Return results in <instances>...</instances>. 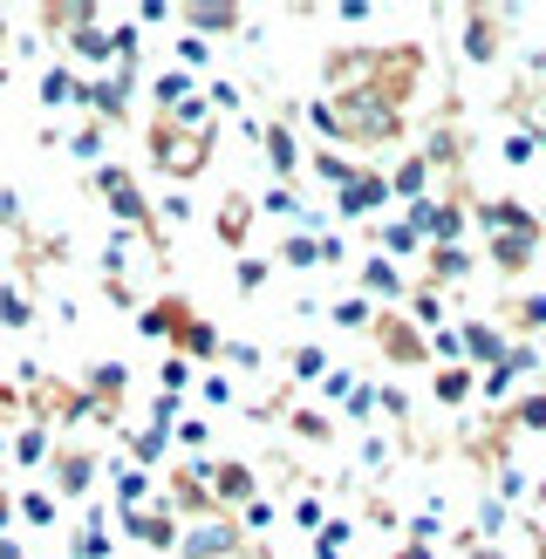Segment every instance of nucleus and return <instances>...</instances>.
<instances>
[{"label":"nucleus","mask_w":546,"mask_h":559,"mask_svg":"<svg viewBox=\"0 0 546 559\" xmlns=\"http://www.w3.org/2000/svg\"><path fill=\"white\" fill-rule=\"evenodd\" d=\"M144 144H151V164L171 185H191V178H205L212 171V151H218V123L212 130H178L171 117H157L151 109V123H144Z\"/></svg>","instance_id":"nucleus-1"},{"label":"nucleus","mask_w":546,"mask_h":559,"mask_svg":"<svg viewBox=\"0 0 546 559\" xmlns=\"http://www.w3.org/2000/svg\"><path fill=\"white\" fill-rule=\"evenodd\" d=\"M90 191H103V199H109V212H117V233H144V239H151V253L164 260L157 205L144 199V185H136V171H130V164H117V157H103V164H90Z\"/></svg>","instance_id":"nucleus-2"},{"label":"nucleus","mask_w":546,"mask_h":559,"mask_svg":"<svg viewBox=\"0 0 546 559\" xmlns=\"http://www.w3.org/2000/svg\"><path fill=\"white\" fill-rule=\"evenodd\" d=\"M48 491L62 498V506H90V491L103 478V464H96V443H82V437H62L55 443V457H48Z\"/></svg>","instance_id":"nucleus-3"},{"label":"nucleus","mask_w":546,"mask_h":559,"mask_svg":"<svg viewBox=\"0 0 546 559\" xmlns=\"http://www.w3.org/2000/svg\"><path fill=\"white\" fill-rule=\"evenodd\" d=\"M294 117H300V109H281V117H239L246 136H260L273 185H294L300 171H308V151H300V136H294Z\"/></svg>","instance_id":"nucleus-4"},{"label":"nucleus","mask_w":546,"mask_h":559,"mask_svg":"<svg viewBox=\"0 0 546 559\" xmlns=\"http://www.w3.org/2000/svg\"><path fill=\"white\" fill-rule=\"evenodd\" d=\"M369 342L382 348V361H390V369H430V334H424L417 321H403V314H390V307H382V314H376V328H369Z\"/></svg>","instance_id":"nucleus-5"},{"label":"nucleus","mask_w":546,"mask_h":559,"mask_svg":"<svg viewBox=\"0 0 546 559\" xmlns=\"http://www.w3.org/2000/svg\"><path fill=\"white\" fill-rule=\"evenodd\" d=\"M376 212H396V199H390V171H376V164L363 157V171H355L342 191H335V218H376Z\"/></svg>","instance_id":"nucleus-6"},{"label":"nucleus","mask_w":546,"mask_h":559,"mask_svg":"<svg viewBox=\"0 0 546 559\" xmlns=\"http://www.w3.org/2000/svg\"><path fill=\"white\" fill-rule=\"evenodd\" d=\"M472 226L485 239H499V233H519V239H546V218L526 205V199H478L472 205Z\"/></svg>","instance_id":"nucleus-7"},{"label":"nucleus","mask_w":546,"mask_h":559,"mask_svg":"<svg viewBox=\"0 0 546 559\" xmlns=\"http://www.w3.org/2000/svg\"><path fill=\"white\" fill-rule=\"evenodd\" d=\"M178 559H246V533L233 519H199V525H185Z\"/></svg>","instance_id":"nucleus-8"},{"label":"nucleus","mask_w":546,"mask_h":559,"mask_svg":"<svg viewBox=\"0 0 546 559\" xmlns=\"http://www.w3.org/2000/svg\"><path fill=\"white\" fill-rule=\"evenodd\" d=\"M117 525H123V533H130L136 546H151V552H178V539H185V519H178L171 506H164V498H151L144 512H123Z\"/></svg>","instance_id":"nucleus-9"},{"label":"nucleus","mask_w":546,"mask_h":559,"mask_svg":"<svg viewBox=\"0 0 546 559\" xmlns=\"http://www.w3.org/2000/svg\"><path fill=\"white\" fill-rule=\"evenodd\" d=\"M512 348V334L499 321H458V355H464V369H499Z\"/></svg>","instance_id":"nucleus-10"},{"label":"nucleus","mask_w":546,"mask_h":559,"mask_svg":"<svg viewBox=\"0 0 546 559\" xmlns=\"http://www.w3.org/2000/svg\"><path fill=\"white\" fill-rule=\"evenodd\" d=\"M506 27H512V14H499V8H472L464 14V62H499V48H506Z\"/></svg>","instance_id":"nucleus-11"},{"label":"nucleus","mask_w":546,"mask_h":559,"mask_svg":"<svg viewBox=\"0 0 546 559\" xmlns=\"http://www.w3.org/2000/svg\"><path fill=\"white\" fill-rule=\"evenodd\" d=\"M199 314V307H191L185 294H157V300H136V334H144V342H171V334Z\"/></svg>","instance_id":"nucleus-12"},{"label":"nucleus","mask_w":546,"mask_h":559,"mask_svg":"<svg viewBox=\"0 0 546 559\" xmlns=\"http://www.w3.org/2000/svg\"><path fill=\"white\" fill-rule=\"evenodd\" d=\"M424 287H437V294H451V287H464L472 280V246H424Z\"/></svg>","instance_id":"nucleus-13"},{"label":"nucleus","mask_w":546,"mask_h":559,"mask_svg":"<svg viewBox=\"0 0 546 559\" xmlns=\"http://www.w3.org/2000/svg\"><path fill=\"white\" fill-rule=\"evenodd\" d=\"M109 552H117V539H109V506L90 498V512L69 525V559H109Z\"/></svg>","instance_id":"nucleus-14"},{"label":"nucleus","mask_w":546,"mask_h":559,"mask_svg":"<svg viewBox=\"0 0 546 559\" xmlns=\"http://www.w3.org/2000/svg\"><path fill=\"white\" fill-rule=\"evenodd\" d=\"M253 498H260V471L253 464H233V457L212 464V506H239L246 512Z\"/></svg>","instance_id":"nucleus-15"},{"label":"nucleus","mask_w":546,"mask_h":559,"mask_svg":"<svg viewBox=\"0 0 546 559\" xmlns=\"http://www.w3.org/2000/svg\"><path fill=\"white\" fill-rule=\"evenodd\" d=\"M369 246H376L382 260H396V266H403V260H417V253H424V233L410 226L403 212H390L382 226H369Z\"/></svg>","instance_id":"nucleus-16"},{"label":"nucleus","mask_w":546,"mask_h":559,"mask_svg":"<svg viewBox=\"0 0 546 559\" xmlns=\"http://www.w3.org/2000/svg\"><path fill=\"white\" fill-rule=\"evenodd\" d=\"M499 430H512V437H546V382L519 389V396L506 403V416H499Z\"/></svg>","instance_id":"nucleus-17"},{"label":"nucleus","mask_w":546,"mask_h":559,"mask_svg":"<svg viewBox=\"0 0 546 559\" xmlns=\"http://www.w3.org/2000/svg\"><path fill=\"white\" fill-rule=\"evenodd\" d=\"M151 498H157V478H151V471H136V464H117V471H109V506H117V519H123V512H144Z\"/></svg>","instance_id":"nucleus-18"},{"label":"nucleus","mask_w":546,"mask_h":559,"mask_svg":"<svg viewBox=\"0 0 546 559\" xmlns=\"http://www.w3.org/2000/svg\"><path fill=\"white\" fill-rule=\"evenodd\" d=\"M485 260H491V273H506V280H519V273H533V260H539V239H519V233H499V239H485Z\"/></svg>","instance_id":"nucleus-19"},{"label":"nucleus","mask_w":546,"mask_h":559,"mask_svg":"<svg viewBox=\"0 0 546 559\" xmlns=\"http://www.w3.org/2000/svg\"><path fill=\"white\" fill-rule=\"evenodd\" d=\"M171 355H185V361H218V355H226V334H218L205 314H191V321L171 334Z\"/></svg>","instance_id":"nucleus-20"},{"label":"nucleus","mask_w":546,"mask_h":559,"mask_svg":"<svg viewBox=\"0 0 546 559\" xmlns=\"http://www.w3.org/2000/svg\"><path fill=\"white\" fill-rule=\"evenodd\" d=\"M430 396L444 409H472L478 403V369H464V361H451V369H430Z\"/></svg>","instance_id":"nucleus-21"},{"label":"nucleus","mask_w":546,"mask_h":559,"mask_svg":"<svg viewBox=\"0 0 546 559\" xmlns=\"http://www.w3.org/2000/svg\"><path fill=\"white\" fill-rule=\"evenodd\" d=\"M403 294H410V273H403L396 260L369 253V260H363V300H376V307H382V300H403Z\"/></svg>","instance_id":"nucleus-22"},{"label":"nucleus","mask_w":546,"mask_h":559,"mask_svg":"<svg viewBox=\"0 0 546 559\" xmlns=\"http://www.w3.org/2000/svg\"><path fill=\"white\" fill-rule=\"evenodd\" d=\"M403 321H417L424 334H437V328H451V307H444V294H437V287L410 280V294H403Z\"/></svg>","instance_id":"nucleus-23"},{"label":"nucleus","mask_w":546,"mask_h":559,"mask_svg":"<svg viewBox=\"0 0 546 559\" xmlns=\"http://www.w3.org/2000/svg\"><path fill=\"white\" fill-rule=\"evenodd\" d=\"M14 519L35 525V533H55V525H62V498L48 485H27V491H14Z\"/></svg>","instance_id":"nucleus-24"},{"label":"nucleus","mask_w":546,"mask_h":559,"mask_svg":"<svg viewBox=\"0 0 546 559\" xmlns=\"http://www.w3.org/2000/svg\"><path fill=\"white\" fill-rule=\"evenodd\" d=\"M178 21H185V35H199V41H212V35H246V14L239 8H178Z\"/></svg>","instance_id":"nucleus-25"},{"label":"nucleus","mask_w":546,"mask_h":559,"mask_svg":"<svg viewBox=\"0 0 546 559\" xmlns=\"http://www.w3.org/2000/svg\"><path fill=\"white\" fill-rule=\"evenodd\" d=\"M8 451H14V464H27V471H48V457H55V430L27 416V424L8 437Z\"/></svg>","instance_id":"nucleus-26"},{"label":"nucleus","mask_w":546,"mask_h":559,"mask_svg":"<svg viewBox=\"0 0 546 559\" xmlns=\"http://www.w3.org/2000/svg\"><path fill=\"white\" fill-rule=\"evenodd\" d=\"M123 451H130V464H136V471H151V478H157V464L171 457V430H157V424L123 430Z\"/></svg>","instance_id":"nucleus-27"},{"label":"nucleus","mask_w":546,"mask_h":559,"mask_svg":"<svg viewBox=\"0 0 546 559\" xmlns=\"http://www.w3.org/2000/svg\"><path fill=\"white\" fill-rule=\"evenodd\" d=\"M253 212H260V205H253V199H246V191H233V199H226V205H218V218H212V233H218V239H226V246H233V253H246V226H253Z\"/></svg>","instance_id":"nucleus-28"},{"label":"nucleus","mask_w":546,"mask_h":559,"mask_svg":"<svg viewBox=\"0 0 546 559\" xmlns=\"http://www.w3.org/2000/svg\"><path fill=\"white\" fill-rule=\"evenodd\" d=\"M390 199H396V212H403V205H417V199H430V164H424V151H417V157H403L396 171H390Z\"/></svg>","instance_id":"nucleus-29"},{"label":"nucleus","mask_w":546,"mask_h":559,"mask_svg":"<svg viewBox=\"0 0 546 559\" xmlns=\"http://www.w3.org/2000/svg\"><path fill=\"white\" fill-rule=\"evenodd\" d=\"M0 328L8 334L35 328V294H27V280H0Z\"/></svg>","instance_id":"nucleus-30"},{"label":"nucleus","mask_w":546,"mask_h":559,"mask_svg":"<svg viewBox=\"0 0 546 559\" xmlns=\"http://www.w3.org/2000/svg\"><path fill=\"white\" fill-rule=\"evenodd\" d=\"M376 314H382V307H376V300H363V294L328 300V321H335L342 334H369V328H376Z\"/></svg>","instance_id":"nucleus-31"},{"label":"nucleus","mask_w":546,"mask_h":559,"mask_svg":"<svg viewBox=\"0 0 546 559\" xmlns=\"http://www.w3.org/2000/svg\"><path fill=\"white\" fill-rule=\"evenodd\" d=\"M355 171H363V157H348V151H328V144H321V151H308V178L335 185V191H342Z\"/></svg>","instance_id":"nucleus-32"},{"label":"nucleus","mask_w":546,"mask_h":559,"mask_svg":"<svg viewBox=\"0 0 546 559\" xmlns=\"http://www.w3.org/2000/svg\"><path fill=\"white\" fill-rule=\"evenodd\" d=\"M75 82H82V75H75L69 62H48L41 82H35V96H41L48 109H75Z\"/></svg>","instance_id":"nucleus-33"},{"label":"nucleus","mask_w":546,"mask_h":559,"mask_svg":"<svg viewBox=\"0 0 546 559\" xmlns=\"http://www.w3.org/2000/svg\"><path fill=\"white\" fill-rule=\"evenodd\" d=\"M171 451H185V457H205V451H212V416L185 409L178 424H171Z\"/></svg>","instance_id":"nucleus-34"},{"label":"nucleus","mask_w":546,"mask_h":559,"mask_svg":"<svg viewBox=\"0 0 546 559\" xmlns=\"http://www.w3.org/2000/svg\"><path fill=\"white\" fill-rule=\"evenodd\" d=\"M506 334H546V294H519V300H506Z\"/></svg>","instance_id":"nucleus-35"},{"label":"nucleus","mask_w":546,"mask_h":559,"mask_svg":"<svg viewBox=\"0 0 546 559\" xmlns=\"http://www.w3.org/2000/svg\"><path fill=\"white\" fill-rule=\"evenodd\" d=\"M499 157L512 164V171H526V164H539V157H546V136H539L533 123H519V130H506V144H499Z\"/></svg>","instance_id":"nucleus-36"},{"label":"nucleus","mask_w":546,"mask_h":559,"mask_svg":"<svg viewBox=\"0 0 546 559\" xmlns=\"http://www.w3.org/2000/svg\"><path fill=\"white\" fill-rule=\"evenodd\" d=\"M335 361H328V348H314V342H300V348H287V382L294 389H308V382H321Z\"/></svg>","instance_id":"nucleus-37"},{"label":"nucleus","mask_w":546,"mask_h":559,"mask_svg":"<svg viewBox=\"0 0 546 559\" xmlns=\"http://www.w3.org/2000/svg\"><path fill=\"white\" fill-rule=\"evenodd\" d=\"M348 546H355V519H328L321 533L308 539V552H314V559H348Z\"/></svg>","instance_id":"nucleus-38"},{"label":"nucleus","mask_w":546,"mask_h":559,"mask_svg":"<svg viewBox=\"0 0 546 559\" xmlns=\"http://www.w3.org/2000/svg\"><path fill=\"white\" fill-rule=\"evenodd\" d=\"M281 266H294V273H321V239H314V233H287V239H281Z\"/></svg>","instance_id":"nucleus-39"},{"label":"nucleus","mask_w":546,"mask_h":559,"mask_svg":"<svg viewBox=\"0 0 546 559\" xmlns=\"http://www.w3.org/2000/svg\"><path fill=\"white\" fill-rule=\"evenodd\" d=\"M287 519H294V525H300V533H308V539H314V533H321V525H328V498H321V485H308V491H300V498H294V506H287Z\"/></svg>","instance_id":"nucleus-40"},{"label":"nucleus","mask_w":546,"mask_h":559,"mask_svg":"<svg viewBox=\"0 0 546 559\" xmlns=\"http://www.w3.org/2000/svg\"><path fill=\"white\" fill-rule=\"evenodd\" d=\"M287 430H294L300 443H335V416H328V409H294Z\"/></svg>","instance_id":"nucleus-41"},{"label":"nucleus","mask_w":546,"mask_h":559,"mask_svg":"<svg viewBox=\"0 0 546 559\" xmlns=\"http://www.w3.org/2000/svg\"><path fill=\"white\" fill-rule=\"evenodd\" d=\"M171 62H178L191 82H199V75L212 69V41H199V35H178V41H171Z\"/></svg>","instance_id":"nucleus-42"},{"label":"nucleus","mask_w":546,"mask_h":559,"mask_svg":"<svg viewBox=\"0 0 546 559\" xmlns=\"http://www.w3.org/2000/svg\"><path fill=\"white\" fill-rule=\"evenodd\" d=\"M376 416H390V430L410 424V389L403 382H376Z\"/></svg>","instance_id":"nucleus-43"},{"label":"nucleus","mask_w":546,"mask_h":559,"mask_svg":"<svg viewBox=\"0 0 546 559\" xmlns=\"http://www.w3.org/2000/svg\"><path fill=\"white\" fill-rule=\"evenodd\" d=\"M191 382H199V369H191L185 355H164V369H157V396H185Z\"/></svg>","instance_id":"nucleus-44"},{"label":"nucleus","mask_w":546,"mask_h":559,"mask_svg":"<svg viewBox=\"0 0 546 559\" xmlns=\"http://www.w3.org/2000/svg\"><path fill=\"white\" fill-rule=\"evenodd\" d=\"M103 151H109V130H103V123H82V130L69 136V157H82V164H103Z\"/></svg>","instance_id":"nucleus-45"},{"label":"nucleus","mask_w":546,"mask_h":559,"mask_svg":"<svg viewBox=\"0 0 546 559\" xmlns=\"http://www.w3.org/2000/svg\"><path fill=\"white\" fill-rule=\"evenodd\" d=\"M266 280H273V260H260V253H239V266H233V287H239V294H260Z\"/></svg>","instance_id":"nucleus-46"},{"label":"nucleus","mask_w":546,"mask_h":559,"mask_svg":"<svg viewBox=\"0 0 546 559\" xmlns=\"http://www.w3.org/2000/svg\"><path fill=\"white\" fill-rule=\"evenodd\" d=\"M191 389H199L212 409H233V403H239V396H233V376H218V369H199V382H191Z\"/></svg>","instance_id":"nucleus-47"},{"label":"nucleus","mask_w":546,"mask_h":559,"mask_svg":"<svg viewBox=\"0 0 546 559\" xmlns=\"http://www.w3.org/2000/svg\"><path fill=\"white\" fill-rule=\"evenodd\" d=\"M390 457H396V437L390 430H363V464L369 471H390Z\"/></svg>","instance_id":"nucleus-48"},{"label":"nucleus","mask_w":546,"mask_h":559,"mask_svg":"<svg viewBox=\"0 0 546 559\" xmlns=\"http://www.w3.org/2000/svg\"><path fill=\"white\" fill-rule=\"evenodd\" d=\"M273 525H281V506H273V498H253V506L239 512V533H273Z\"/></svg>","instance_id":"nucleus-49"},{"label":"nucleus","mask_w":546,"mask_h":559,"mask_svg":"<svg viewBox=\"0 0 546 559\" xmlns=\"http://www.w3.org/2000/svg\"><path fill=\"white\" fill-rule=\"evenodd\" d=\"M205 103H212V117H239V109H246V103H239V82H226V75L205 90Z\"/></svg>","instance_id":"nucleus-50"},{"label":"nucleus","mask_w":546,"mask_h":559,"mask_svg":"<svg viewBox=\"0 0 546 559\" xmlns=\"http://www.w3.org/2000/svg\"><path fill=\"white\" fill-rule=\"evenodd\" d=\"M342 409H348V416H355V424H363V430H369V424H376V382H355Z\"/></svg>","instance_id":"nucleus-51"},{"label":"nucleus","mask_w":546,"mask_h":559,"mask_svg":"<svg viewBox=\"0 0 546 559\" xmlns=\"http://www.w3.org/2000/svg\"><path fill=\"white\" fill-rule=\"evenodd\" d=\"M472 512H478V533H485V539H499V533H506V506H499V498H491V491L478 498Z\"/></svg>","instance_id":"nucleus-52"},{"label":"nucleus","mask_w":546,"mask_h":559,"mask_svg":"<svg viewBox=\"0 0 546 559\" xmlns=\"http://www.w3.org/2000/svg\"><path fill=\"white\" fill-rule=\"evenodd\" d=\"M348 389H355V369H342V361H335V369L321 376V403H348Z\"/></svg>","instance_id":"nucleus-53"},{"label":"nucleus","mask_w":546,"mask_h":559,"mask_svg":"<svg viewBox=\"0 0 546 559\" xmlns=\"http://www.w3.org/2000/svg\"><path fill=\"white\" fill-rule=\"evenodd\" d=\"M218 361H233V369H260L266 348H260V342H226V355H218Z\"/></svg>","instance_id":"nucleus-54"},{"label":"nucleus","mask_w":546,"mask_h":559,"mask_svg":"<svg viewBox=\"0 0 546 559\" xmlns=\"http://www.w3.org/2000/svg\"><path fill=\"white\" fill-rule=\"evenodd\" d=\"M136 21H144V27H164V21H178V8H164V0H144V8H136Z\"/></svg>","instance_id":"nucleus-55"},{"label":"nucleus","mask_w":546,"mask_h":559,"mask_svg":"<svg viewBox=\"0 0 546 559\" xmlns=\"http://www.w3.org/2000/svg\"><path fill=\"white\" fill-rule=\"evenodd\" d=\"M157 212H164V226H185V218H191V205H185V191H171V199H164Z\"/></svg>","instance_id":"nucleus-56"},{"label":"nucleus","mask_w":546,"mask_h":559,"mask_svg":"<svg viewBox=\"0 0 546 559\" xmlns=\"http://www.w3.org/2000/svg\"><path fill=\"white\" fill-rule=\"evenodd\" d=\"M390 559H437V546H424V539H396Z\"/></svg>","instance_id":"nucleus-57"},{"label":"nucleus","mask_w":546,"mask_h":559,"mask_svg":"<svg viewBox=\"0 0 546 559\" xmlns=\"http://www.w3.org/2000/svg\"><path fill=\"white\" fill-rule=\"evenodd\" d=\"M0 539H14V491L0 485Z\"/></svg>","instance_id":"nucleus-58"},{"label":"nucleus","mask_w":546,"mask_h":559,"mask_svg":"<svg viewBox=\"0 0 546 559\" xmlns=\"http://www.w3.org/2000/svg\"><path fill=\"white\" fill-rule=\"evenodd\" d=\"M0 559H27V546L21 539H0Z\"/></svg>","instance_id":"nucleus-59"},{"label":"nucleus","mask_w":546,"mask_h":559,"mask_svg":"<svg viewBox=\"0 0 546 559\" xmlns=\"http://www.w3.org/2000/svg\"><path fill=\"white\" fill-rule=\"evenodd\" d=\"M0 457H8V437H0Z\"/></svg>","instance_id":"nucleus-60"}]
</instances>
